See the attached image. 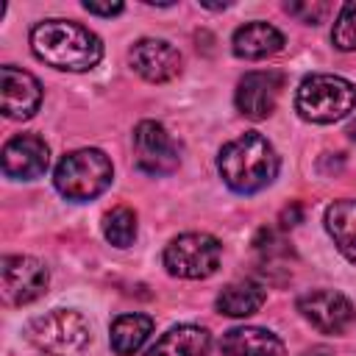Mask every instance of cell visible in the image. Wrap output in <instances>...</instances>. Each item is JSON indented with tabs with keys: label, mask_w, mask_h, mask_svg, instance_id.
<instances>
[{
	"label": "cell",
	"mask_w": 356,
	"mask_h": 356,
	"mask_svg": "<svg viewBox=\"0 0 356 356\" xmlns=\"http://www.w3.org/2000/svg\"><path fill=\"white\" fill-rule=\"evenodd\" d=\"M31 50L39 61L67 72H86L103 58L100 39L72 19H42L31 28Z\"/></svg>",
	"instance_id": "obj_1"
},
{
	"label": "cell",
	"mask_w": 356,
	"mask_h": 356,
	"mask_svg": "<svg viewBox=\"0 0 356 356\" xmlns=\"http://www.w3.org/2000/svg\"><path fill=\"white\" fill-rule=\"evenodd\" d=\"M220 178L228 189L239 195H253L270 186L278 175V153L259 131H245L242 136L225 142L217 156Z\"/></svg>",
	"instance_id": "obj_2"
},
{
	"label": "cell",
	"mask_w": 356,
	"mask_h": 356,
	"mask_svg": "<svg viewBox=\"0 0 356 356\" xmlns=\"http://www.w3.org/2000/svg\"><path fill=\"white\" fill-rule=\"evenodd\" d=\"M356 108V86L342 75H309L295 92V111L314 125H331Z\"/></svg>",
	"instance_id": "obj_3"
},
{
	"label": "cell",
	"mask_w": 356,
	"mask_h": 356,
	"mask_svg": "<svg viewBox=\"0 0 356 356\" xmlns=\"http://www.w3.org/2000/svg\"><path fill=\"white\" fill-rule=\"evenodd\" d=\"M111 178H114V167L108 156L97 147H81V150L61 156L53 172L56 189L67 200H75V203L103 195L111 186Z\"/></svg>",
	"instance_id": "obj_4"
},
{
	"label": "cell",
	"mask_w": 356,
	"mask_h": 356,
	"mask_svg": "<svg viewBox=\"0 0 356 356\" xmlns=\"http://www.w3.org/2000/svg\"><path fill=\"white\" fill-rule=\"evenodd\" d=\"M28 339L47 356H78L89 345V325L72 309H53L31 320Z\"/></svg>",
	"instance_id": "obj_5"
},
{
	"label": "cell",
	"mask_w": 356,
	"mask_h": 356,
	"mask_svg": "<svg viewBox=\"0 0 356 356\" xmlns=\"http://www.w3.org/2000/svg\"><path fill=\"white\" fill-rule=\"evenodd\" d=\"M222 259V245L211 234H181L164 248V267L175 278H189L200 281L217 273Z\"/></svg>",
	"instance_id": "obj_6"
},
{
	"label": "cell",
	"mask_w": 356,
	"mask_h": 356,
	"mask_svg": "<svg viewBox=\"0 0 356 356\" xmlns=\"http://www.w3.org/2000/svg\"><path fill=\"white\" fill-rule=\"evenodd\" d=\"M134 159L147 175H170L178 167V145L156 120H142L134 128Z\"/></svg>",
	"instance_id": "obj_7"
},
{
	"label": "cell",
	"mask_w": 356,
	"mask_h": 356,
	"mask_svg": "<svg viewBox=\"0 0 356 356\" xmlns=\"http://www.w3.org/2000/svg\"><path fill=\"white\" fill-rule=\"evenodd\" d=\"M50 281L47 267L33 256H6L0 267V289L6 303L25 306L44 295Z\"/></svg>",
	"instance_id": "obj_8"
},
{
	"label": "cell",
	"mask_w": 356,
	"mask_h": 356,
	"mask_svg": "<svg viewBox=\"0 0 356 356\" xmlns=\"http://www.w3.org/2000/svg\"><path fill=\"white\" fill-rule=\"evenodd\" d=\"M298 312L323 334H345L353 320V303L337 289H309L298 298Z\"/></svg>",
	"instance_id": "obj_9"
},
{
	"label": "cell",
	"mask_w": 356,
	"mask_h": 356,
	"mask_svg": "<svg viewBox=\"0 0 356 356\" xmlns=\"http://www.w3.org/2000/svg\"><path fill=\"white\" fill-rule=\"evenodd\" d=\"M284 89V75L273 70H256L239 78L234 103L248 120H267Z\"/></svg>",
	"instance_id": "obj_10"
},
{
	"label": "cell",
	"mask_w": 356,
	"mask_h": 356,
	"mask_svg": "<svg viewBox=\"0 0 356 356\" xmlns=\"http://www.w3.org/2000/svg\"><path fill=\"white\" fill-rule=\"evenodd\" d=\"M42 103V83L19 67H0V108L8 120H31Z\"/></svg>",
	"instance_id": "obj_11"
},
{
	"label": "cell",
	"mask_w": 356,
	"mask_h": 356,
	"mask_svg": "<svg viewBox=\"0 0 356 356\" xmlns=\"http://www.w3.org/2000/svg\"><path fill=\"white\" fill-rule=\"evenodd\" d=\"M50 150L36 134H17L3 145V172L14 181H33L44 175Z\"/></svg>",
	"instance_id": "obj_12"
},
{
	"label": "cell",
	"mask_w": 356,
	"mask_h": 356,
	"mask_svg": "<svg viewBox=\"0 0 356 356\" xmlns=\"http://www.w3.org/2000/svg\"><path fill=\"white\" fill-rule=\"evenodd\" d=\"M128 61L134 72H139L150 83H164L172 81L181 72V53L164 42V39H139L134 42Z\"/></svg>",
	"instance_id": "obj_13"
},
{
	"label": "cell",
	"mask_w": 356,
	"mask_h": 356,
	"mask_svg": "<svg viewBox=\"0 0 356 356\" xmlns=\"http://www.w3.org/2000/svg\"><path fill=\"white\" fill-rule=\"evenodd\" d=\"M231 47L239 58H248V61L267 58V56H275L284 50V33L270 22L253 19V22H245L234 31Z\"/></svg>",
	"instance_id": "obj_14"
},
{
	"label": "cell",
	"mask_w": 356,
	"mask_h": 356,
	"mask_svg": "<svg viewBox=\"0 0 356 356\" xmlns=\"http://www.w3.org/2000/svg\"><path fill=\"white\" fill-rule=\"evenodd\" d=\"M220 350L225 356H286L284 342L259 325H239L222 334Z\"/></svg>",
	"instance_id": "obj_15"
},
{
	"label": "cell",
	"mask_w": 356,
	"mask_h": 356,
	"mask_svg": "<svg viewBox=\"0 0 356 356\" xmlns=\"http://www.w3.org/2000/svg\"><path fill=\"white\" fill-rule=\"evenodd\" d=\"M211 345V334L200 325H175L156 339V345L145 356H206Z\"/></svg>",
	"instance_id": "obj_16"
},
{
	"label": "cell",
	"mask_w": 356,
	"mask_h": 356,
	"mask_svg": "<svg viewBox=\"0 0 356 356\" xmlns=\"http://www.w3.org/2000/svg\"><path fill=\"white\" fill-rule=\"evenodd\" d=\"M325 231L334 239L337 250L356 264V200H334L325 209Z\"/></svg>",
	"instance_id": "obj_17"
},
{
	"label": "cell",
	"mask_w": 356,
	"mask_h": 356,
	"mask_svg": "<svg viewBox=\"0 0 356 356\" xmlns=\"http://www.w3.org/2000/svg\"><path fill=\"white\" fill-rule=\"evenodd\" d=\"M264 300H267V289L245 278V281H231L220 289L217 309L220 314H228V317H250L264 306Z\"/></svg>",
	"instance_id": "obj_18"
},
{
	"label": "cell",
	"mask_w": 356,
	"mask_h": 356,
	"mask_svg": "<svg viewBox=\"0 0 356 356\" xmlns=\"http://www.w3.org/2000/svg\"><path fill=\"white\" fill-rule=\"evenodd\" d=\"M153 331V317L147 314H120L114 323H111V334H108V342H111V350L117 356H134L145 339L150 337Z\"/></svg>",
	"instance_id": "obj_19"
},
{
	"label": "cell",
	"mask_w": 356,
	"mask_h": 356,
	"mask_svg": "<svg viewBox=\"0 0 356 356\" xmlns=\"http://www.w3.org/2000/svg\"><path fill=\"white\" fill-rule=\"evenodd\" d=\"M103 236L114 248H128L136 239V214L128 206H117L103 217Z\"/></svg>",
	"instance_id": "obj_20"
},
{
	"label": "cell",
	"mask_w": 356,
	"mask_h": 356,
	"mask_svg": "<svg viewBox=\"0 0 356 356\" xmlns=\"http://www.w3.org/2000/svg\"><path fill=\"white\" fill-rule=\"evenodd\" d=\"M331 42L337 50H356V0L345 3L337 14V22H334V31H331Z\"/></svg>",
	"instance_id": "obj_21"
},
{
	"label": "cell",
	"mask_w": 356,
	"mask_h": 356,
	"mask_svg": "<svg viewBox=\"0 0 356 356\" xmlns=\"http://www.w3.org/2000/svg\"><path fill=\"white\" fill-rule=\"evenodd\" d=\"M284 8L306 25H317L328 14V3H286Z\"/></svg>",
	"instance_id": "obj_22"
},
{
	"label": "cell",
	"mask_w": 356,
	"mask_h": 356,
	"mask_svg": "<svg viewBox=\"0 0 356 356\" xmlns=\"http://www.w3.org/2000/svg\"><path fill=\"white\" fill-rule=\"evenodd\" d=\"M83 8L89 11V14H97V17H114V14H120L122 11V3H83Z\"/></svg>",
	"instance_id": "obj_23"
},
{
	"label": "cell",
	"mask_w": 356,
	"mask_h": 356,
	"mask_svg": "<svg viewBox=\"0 0 356 356\" xmlns=\"http://www.w3.org/2000/svg\"><path fill=\"white\" fill-rule=\"evenodd\" d=\"M303 356H334V353H331L328 348H323V345H320V348H312V350H306Z\"/></svg>",
	"instance_id": "obj_24"
},
{
	"label": "cell",
	"mask_w": 356,
	"mask_h": 356,
	"mask_svg": "<svg viewBox=\"0 0 356 356\" xmlns=\"http://www.w3.org/2000/svg\"><path fill=\"white\" fill-rule=\"evenodd\" d=\"M348 134H350V139H356V117L350 120V125H348Z\"/></svg>",
	"instance_id": "obj_25"
}]
</instances>
